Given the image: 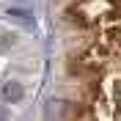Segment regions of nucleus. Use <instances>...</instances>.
Wrapping results in <instances>:
<instances>
[{
  "label": "nucleus",
  "mask_w": 121,
  "mask_h": 121,
  "mask_svg": "<svg viewBox=\"0 0 121 121\" xmlns=\"http://www.w3.org/2000/svg\"><path fill=\"white\" fill-rule=\"evenodd\" d=\"M3 96H6L8 102H19V99H22V85H17V83H8L6 88H3Z\"/></svg>",
  "instance_id": "obj_1"
},
{
  "label": "nucleus",
  "mask_w": 121,
  "mask_h": 121,
  "mask_svg": "<svg viewBox=\"0 0 121 121\" xmlns=\"http://www.w3.org/2000/svg\"><path fill=\"white\" fill-rule=\"evenodd\" d=\"M0 121H8V113L3 110V107H0Z\"/></svg>",
  "instance_id": "obj_2"
}]
</instances>
